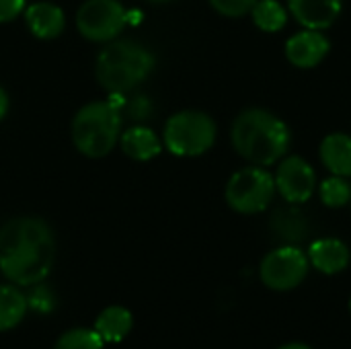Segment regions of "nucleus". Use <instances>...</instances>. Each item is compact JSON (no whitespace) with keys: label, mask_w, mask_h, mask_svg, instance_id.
<instances>
[{"label":"nucleus","mask_w":351,"mask_h":349,"mask_svg":"<svg viewBox=\"0 0 351 349\" xmlns=\"http://www.w3.org/2000/svg\"><path fill=\"white\" fill-rule=\"evenodd\" d=\"M23 12H25V23L31 35H35L37 39H56L62 35L66 27L64 10L53 2L39 0V2L25 6Z\"/></svg>","instance_id":"12"},{"label":"nucleus","mask_w":351,"mask_h":349,"mask_svg":"<svg viewBox=\"0 0 351 349\" xmlns=\"http://www.w3.org/2000/svg\"><path fill=\"white\" fill-rule=\"evenodd\" d=\"M27 6V0H0V23L14 21Z\"/></svg>","instance_id":"23"},{"label":"nucleus","mask_w":351,"mask_h":349,"mask_svg":"<svg viewBox=\"0 0 351 349\" xmlns=\"http://www.w3.org/2000/svg\"><path fill=\"white\" fill-rule=\"evenodd\" d=\"M150 2H169V0H150Z\"/></svg>","instance_id":"28"},{"label":"nucleus","mask_w":351,"mask_h":349,"mask_svg":"<svg viewBox=\"0 0 351 349\" xmlns=\"http://www.w3.org/2000/svg\"><path fill=\"white\" fill-rule=\"evenodd\" d=\"M154 56L148 47L132 39H113L99 53L95 74L99 84L111 95H123L138 86L154 70Z\"/></svg>","instance_id":"3"},{"label":"nucleus","mask_w":351,"mask_h":349,"mask_svg":"<svg viewBox=\"0 0 351 349\" xmlns=\"http://www.w3.org/2000/svg\"><path fill=\"white\" fill-rule=\"evenodd\" d=\"M350 313H351V298H350Z\"/></svg>","instance_id":"29"},{"label":"nucleus","mask_w":351,"mask_h":349,"mask_svg":"<svg viewBox=\"0 0 351 349\" xmlns=\"http://www.w3.org/2000/svg\"><path fill=\"white\" fill-rule=\"evenodd\" d=\"M216 142L214 119L197 109L171 115L165 123V146L171 154L191 158L206 154Z\"/></svg>","instance_id":"5"},{"label":"nucleus","mask_w":351,"mask_h":349,"mask_svg":"<svg viewBox=\"0 0 351 349\" xmlns=\"http://www.w3.org/2000/svg\"><path fill=\"white\" fill-rule=\"evenodd\" d=\"M321 163L331 175L351 179V136L335 132L323 138L319 148Z\"/></svg>","instance_id":"14"},{"label":"nucleus","mask_w":351,"mask_h":349,"mask_svg":"<svg viewBox=\"0 0 351 349\" xmlns=\"http://www.w3.org/2000/svg\"><path fill=\"white\" fill-rule=\"evenodd\" d=\"M8 105H10V101H8V95H6V91L0 86V121L6 117V113H8Z\"/></svg>","instance_id":"26"},{"label":"nucleus","mask_w":351,"mask_h":349,"mask_svg":"<svg viewBox=\"0 0 351 349\" xmlns=\"http://www.w3.org/2000/svg\"><path fill=\"white\" fill-rule=\"evenodd\" d=\"M251 16L255 27L263 33H278L288 23V8L278 0H257Z\"/></svg>","instance_id":"18"},{"label":"nucleus","mask_w":351,"mask_h":349,"mask_svg":"<svg viewBox=\"0 0 351 349\" xmlns=\"http://www.w3.org/2000/svg\"><path fill=\"white\" fill-rule=\"evenodd\" d=\"M280 349H313L308 348V346H304V344H288V346H284V348Z\"/></svg>","instance_id":"27"},{"label":"nucleus","mask_w":351,"mask_h":349,"mask_svg":"<svg viewBox=\"0 0 351 349\" xmlns=\"http://www.w3.org/2000/svg\"><path fill=\"white\" fill-rule=\"evenodd\" d=\"M121 105L111 101H93L80 107L72 119V142L88 158L107 156L121 136Z\"/></svg>","instance_id":"4"},{"label":"nucleus","mask_w":351,"mask_h":349,"mask_svg":"<svg viewBox=\"0 0 351 349\" xmlns=\"http://www.w3.org/2000/svg\"><path fill=\"white\" fill-rule=\"evenodd\" d=\"M132 327H134L132 313L125 306L113 304L99 313L93 329L101 335L105 344H121L132 333Z\"/></svg>","instance_id":"16"},{"label":"nucleus","mask_w":351,"mask_h":349,"mask_svg":"<svg viewBox=\"0 0 351 349\" xmlns=\"http://www.w3.org/2000/svg\"><path fill=\"white\" fill-rule=\"evenodd\" d=\"M306 257L308 263L321 274L335 276L350 265L351 253L350 247L339 239H319L311 245Z\"/></svg>","instance_id":"13"},{"label":"nucleus","mask_w":351,"mask_h":349,"mask_svg":"<svg viewBox=\"0 0 351 349\" xmlns=\"http://www.w3.org/2000/svg\"><path fill=\"white\" fill-rule=\"evenodd\" d=\"M276 191L288 204H306L317 191V173L302 156H284L274 175Z\"/></svg>","instance_id":"9"},{"label":"nucleus","mask_w":351,"mask_h":349,"mask_svg":"<svg viewBox=\"0 0 351 349\" xmlns=\"http://www.w3.org/2000/svg\"><path fill=\"white\" fill-rule=\"evenodd\" d=\"M230 140L239 156L255 167L280 163L290 148V128L271 111L249 107L232 123Z\"/></svg>","instance_id":"2"},{"label":"nucleus","mask_w":351,"mask_h":349,"mask_svg":"<svg viewBox=\"0 0 351 349\" xmlns=\"http://www.w3.org/2000/svg\"><path fill=\"white\" fill-rule=\"evenodd\" d=\"M105 341L95 329H70L56 341L53 349H103Z\"/></svg>","instance_id":"21"},{"label":"nucleus","mask_w":351,"mask_h":349,"mask_svg":"<svg viewBox=\"0 0 351 349\" xmlns=\"http://www.w3.org/2000/svg\"><path fill=\"white\" fill-rule=\"evenodd\" d=\"M212 4V8L216 12H220L222 16H228V19H239V16H245L253 10L255 2L257 0H208Z\"/></svg>","instance_id":"22"},{"label":"nucleus","mask_w":351,"mask_h":349,"mask_svg":"<svg viewBox=\"0 0 351 349\" xmlns=\"http://www.w3.org/2000/svg\"><path fill=\"white\" fill-rule=\"evenodd\" d=\"M271 228L284 241H300L306 234V220L302 218V214L298 210L290 208V210H282L276 214Z\"/></svg>","instance_id":"19"},{"label":"nucleus","mask_w":351,"mask_h":349,"mask_svg":"<svg viewBox=\"0 0 351 349\" xmlns=\"http://www.w3.org/2000/svg\"><path fill=\"white\" fill-rule=\"evenodd\" d=\"M27 302H29L31 309L43 311V313L51 311V296H49V292L45 288H35L31 298H27Z\"/></svg>","instance_id":"25"},{"label":"nucleus","mask_w":351,"mask_h":349,"mask_svg":"<svg viewBox=\"0 0 351 349\" xmlns=\"http://www.w3.org/2000/svg\"><path fill=\"white\" fill-rule=\"evenodd\" d=\"M308 257L294 245H284L267 253L261 261V282L276 292H288L298 288L308 274Z\"/></svg>","instance_id":"8"},{"label":"nucleus","mask_w":351,"mask_h":349,"mask_svg":"<svg viewBox=\"0 0 351 349\" xmlns=\"http://www.w3.org/2000/svg\"><path fill=\"white\" fill-rule=\"evenodd\" d=\"M125 25L128 10L119 0H86L76 12L78 33L88 41H113Z\"/></svg>","instance_id":"7"},{"label":"nucleus","mask_w":351,"mask_h":349,"mask_svg":"<svg viewBox=\"0 0 351 349\" xmlns=\"http://www.w3.org/2000/svg\"><path fill=\"white\" fill-rule=\"evenodd\" d=\"M329 51H331V41L327 39V35H323V31H315V29H304L286 41L288 62L302 70H311L319 66Z\"/></svg>","instance_id":"10"},{"label":"nucleus","mask_w":351,"mask_h":349,"mask_svg":"<svg viewBox=\"0 0 351 349\" xmlns=\"http://www.w3.org/2000/svg\"><path fill=\"white\" fill-rule=\"evenodd\" d=\"M288 12L304 27L325 31L335 25L341 14L343 0H286Z\"/></svg>","instance_id":"11"},{"label":"nucleus","mask_w":351,"mask_h":349,"mask_svg":"<svg viewBox=\"0 0 351 349\" xmlns=\"http://www.w3.org/2000/svg\"><path fill=\"white\" fill-rule=\"evenodd\" d=\"M276 195V181L263 167H245L237 171L224 189V200L237 214L253 216L269 208Z\"/></svg>","instance_id":"6"},{"label":"nucleus","mask_w":351,"mask_h":349,"mask_svg":"<svg viewBox=\"0 0 351 349\" xmlns=\"http://www.w3.org/2000/svg\"><path fill=\"white\" fill-rule=\"evenodd\" d=\"M319 195L321 202L327 208H343L351 202V183L346 177H337L331 175L329 179H325L319 187Z\"/></svg>","instance_id":"20"},{"label":"nucleus","mask_w":351,"mask_h":349,"mask_svg":"<svg viewBox=\"0 0 351 349\" xmlns=\"http://www.w3.org/2000/svg\"><path fill=\"white\" fill-rule=\"evenodd\" d=\"M125 107L134 115V119H146L152 111L150 99H146V97H134V99H130V103H125Z\"/></svg>","instance_id":"24"},{"label":"nucleus","mask_w":351,"mask_h":349,"mask_svg":"<svg viewBox=\"0 0 351 349\" xmlns=\"http://www.w3.org/2000/svg\"><path fill=\"white\" fill-rule=\"evenodd\" d=\"M27 309V296L16 286H0V333L21 325Z\"/></svg>","instance_id":"17"},{"label":"nucleus","mask_w":351,"mask_h":349,"mask_svg":"<svg viewBox=\"0 0 351 349\" xmlns=\"http://www.w3.org/2000/svg\"><path fill=\"white\" fill-rule=\"evenodd\" d=\"M53 257L56 239L41 218L21 216L0 228V272L14 286H39L49 276Z\"/></svg>","instance_id":"1"},{"label":"nucleus","mask_w":351,"mask_h":349,"mask_svg":"<svg viewBox=\"0 0 351 349\" xmlns=\"http://www.w3.org/2000/svg\"><path fill=\"white\" fill-rule=\"evenodd\" d=\"M119 144H121L123 154L138 163L152 160L162 150L160 138L146 125H134V128L125 130L119 136Z\"/></svg>","instance_id":"15"}]
</instances>
